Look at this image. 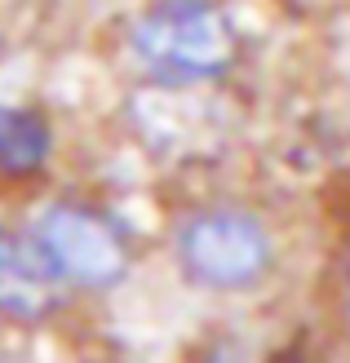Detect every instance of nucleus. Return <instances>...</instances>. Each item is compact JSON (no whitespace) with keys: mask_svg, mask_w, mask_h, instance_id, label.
<instances>
[{"mask_svg":"<svg viewBox=\"0 0 350 363\" xmlns=\"http://www.w3.org/2000/svg\"><path fill=\"white\" fill-rule=\"evenodd\" d=\"M67 288L71 284L49 262L35 230L23 235L0 226V315L13 323H45L62 311Z\"/></svg>","mask_w":350,"mask_h":363,"instance_id":"39448f33","label":"nucleus"},{"mask_svg":"<svg viewBox=\"0 0 350 363\" xmlns=\"http://www.w3.org/2000/svg\"><path fill=\"white\" fill-rule=\"evenodd\" d=\"M35 240L71 288L106 293L133 270V235L116 213L84 199H58L35 217Z\"/></svg>","mask_w":350,"mask_h":363,"instance_id":"7ed1b4c3","label":"nucleus"},{"mask_svg":"<svg viewBox=\"0 0 350 363\" xmlns=\"http://www.w3.org/2000/svg\"><path fill=\"white\" fill-rule=\"evenodd\" d=\"M217 84H160L146 80L133 98V129L164 160H209L231 142V106Z\"/></svg>","mask_w":350,"mask_h":363,"instance_id":"20e7f679","label":"nucleus"},{"mask_svg":"<svg viewBox=\"0 0 350 363\" xmlns=\"http://www.w3.org/2000/svg\"><path fill=\"white\" fill-rule=\"evenodd\" d=\"M173 262L199 293L239 297L275 275L280 244L270 222L248 204H195L173 226Z\"/></svg>","mask_w":350,"mask_h":363,"instance_id":"f03ea898","label":"nucleus"},{"mask_svg":"<svg viewBox=\"0 0 350 363\" xmlns=\"http://www.w3.org/2000/svg\"><path fill=\"white\" fill-rule=\"evenodd\" d=\"M53 133L31 106H0V177H35L49 164Z\"/></svg>","mask_w":350,"mask_h":363,"instance_id":"423d86ee","label":"nucleus"},{"mask_svg":"<svg viewBox=\"0 0 350 363\" xmlns=\"http://www.w3.org/2000/svg\"><path fill=\"white\" fill-rule=\"evenodd\" d=\"M128 58L160 84H222L244 58V31L217 0H151L128 27Z\"/></svg>","mask_w":350,"mask_h":363,"instance_id":"f257e3e1","label":"nucleus"}]
</instances>
